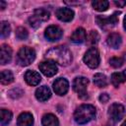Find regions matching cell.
I'll use <instances>...</instances> for the list:
<instances>
[{
	"label": "cell",
	"mask_w": 126,
	"mask_h": 126,
	"mask_svg": "<svg viewBox=\"0 0 126 126\" xmlns=\"http://www.w3.org/2000/svg\"><path fill=\"white\" fill-rule=\"evenodd\" d=\"M62 34H63L62 30L57 26H49L45 30V32H44L45 37L50 41L58 40L59 38H61Z\"/></svg>",
	"instance_id": "30bf717a"
},
{
	"label": "cell",
	"mask_w": 126,
	"mask_h": 126,
	"mask_svg": "<svg viewBox=\"0 0 126 126\" xmlns=\"http://www.w3.org/2000/svg\"><path fill=\"white\" fill-rule=\"evenodd\" d=\"M69 89V83L64 78H58L53 83V90L55 94L59 95H63L68 92Z\"/></svg>",
	"instance_id": "8fae6325"
},
{
	"label": "cell",
	"mask_w": 126,
	"mask_h": 126,
	"mask_svg": "<svg viewBox=\"0 0 126 126\" xmlns=\"http://www.w3.org/2000/svg\"><path fill=\"white\" fill-rule=\"evenodd\" d=\"M126 81V77L123 72L121 73H113L111 76V83L114 87H118L121 83Z\"/></svg>",
	"instance_id": "7402d4cb"
},
{
	"label": "cell",
	"mask_w": 126,
	"mask_h": 126,
	"mask_svg": "<svg viewBox=\"0 0 126 126\" xmlns=\"http://www.w3.org/2000/svg\"><path fill=\"white\" fill-rule=\"evenodd\" d=\"M10 31H11V28H10V25L8 22H1V25H0V33H1V36L2 37H6L10 34Z\"/></svg>",
	"instance_id": "d4e9b609"
},
{
	"label": "cell",
	"mask_w": 126,
	"mask_h": 126,
	"mask_svg": "<svg viewBox=\"0 0 126 126\" xmlns=\"http://www.w3.org/2000/svg\"><path fill=\"white\" fill-rule=\"evenodd\" d=\"M96 22L98 24V26L100 28H103V29H107V28H111V27H114L117 22H118V18L116 16V14H113L109 17H101V16H98L96 18Z\"/></svg>",
	"instance_id": "9c48e42d"
},
{
	"label": "cell",
	"mask_w": 126,
	"mask_h": 126,
	"mask_svg": "<svg viewBox=\"0 0 126 126\" xmlns=\"http://www.w3.org/2000/svg\"><path fill=\"white\" fill-rule=\"evenodd\" d=\"M5 7H6V3L4 1H0V8H1V10L5 9Z\"/></svg>",
	"instance_id": "4dcf8cb0"
},
{
	"label": "cell",
	"mask_w": 126,
	"mask_h": 126,
	"mask_svg": "<svg viewBox=\"0 0 126 126\" xmlns=\"http://www.w3.org/2000/svg\"><path fill=\"white\" fill-rule=\"evenodd\" d=\"M121 126H126V120H125V121L122 123V125H121Z\"/></svg>",
	"instance_id": "d6a6232c"
},
{
	"label": "cell",
	"mask_w": 126,
	"mask_h": 126,
	"mask_svg": "<svg viewBox=\"0 0 126 126\" xmlns=\"http://www.w3.org/2000/svg\"><path fill=\"white\" fill-rule=\"evenodd\" d=\"M49 19V12L46 9L43 8H39L34 10L33 12V16H32L29 19V23L32 28H38L40 26L41 22H45Z\"/></svg>",
	"instance_id": "277c9868"
},
{
	"label": "cell",
	"mask_w": 126,
	"mask_h": 126,
	"mask_svg": "<svg viewBox=\"0 0 126 126\" xmlns=\"http://www.w3.org/2000/svg\"><path fill=\"white\" fill-rule=\"evenodd\" d=\"M99 100H100L101 102L105 103V102H107V101L109 100V95H108L107 94H101L99 95Z\"/></svg>",
	"instance_id": "f1b7e54d"
},
{
	"label": "cell",
	"mask_w": 126,
	"mask_h": 126,
	"mask_svg": "<svg viewBox=\"0 0 126 126\" xmlns=\"http://www.w3.org/2000/svg\"><path fill=\"white\" fill-rule=\"evenodd\" d=\"M114 4L117 6V7H124L126 5V1H114Z\"/></svg>",
	"instance_id": "f546056e"
},
{
	"label": "cell",
	"mask_w": 126,
	"mask_h": 126,
	"mask_svg": "<svg viewBox=\"0 0 126 126\" xmlns=\"http://www.w3.org/2000/svg\"><path fill=\"white\" fill-rule=\"evenodd\" d=\"M38 67L41 73L46 77H52L57 73V66L55 62H53L52 60L42 61L41 63H39Z\"/></svg>",
	"instance_id": "ba28073f"
},
{
	"label": "cell",
	"mask_w": 126,
	"mask_h": 126,
	"mask_svg": "<svg viewBox=\"0 0 126 126\" xmlns=\"http://www.w3.org/2000/svg\"><path fill=\"white\" fill-rule=\"evenodd\" d=\"M94 116L95 108L91 104L80 105L74 113V119L78 124H86L93 118H94Z\"/></svg>",
	"instance_id": "7a4b0ae2"
},
{
	"label": "cell",
	"mask_w": 126,
	"mask_h": 126,
	"mask_svg": "<svg viewBox=\"0 0 126 126\" xmlns=\"http://www.w3.org/2000/svg\"><path fill=\"white\" fill-rule=\"evenodd\" d=\"M107 44L112 47V48H118L120 45H121V42H122V39H121V36L119 33L117 32H111L108 36H107Z\"/></svg>",
	"instance_id": "ac0fdd59"
},
{
	"label": "cell",
	"mask_w": 126,
	"mask_h": 126,
	"mask_svg": "<svg viewBox=\"0 0 126 126\" xmlns=\"http://www.w3.org/2000/svg\"><path fill=\"white\" fill-rule=\"evenodd\" d=\"M59 122L58 119L55 117V115L51 113L44 114L42 117V125L43 126H58Z\"/></svg>",
	"instance_id": "d6986e66"
},
{
	"label": "cell",
	"mask_w": 126,
	"mask_h": 126,
	"mask_svg": "<svg viewBox=\"0 0 126 126\" xmlns=\"http://www.w3.org/2000/svg\"><path fill=\"white\" fill-rule=\"evenodd\" d=\"M125 108L120 103H112L108 108V115L113 121H119L124 116Z\"/></svg>",
	"instance_id": "52a82bcc"
},
{
	"label": "cell",
	"mask_w": 126,
	"mask_h": 126,
	"mask_svg": "<svg viewBox=\"0 0 126 126\" xmlns=\"http://www.w3.org/2000/svg\"><path fill=\"white\" fill-rule=\"evenodd\" d=\"M94 83L98 88H103L107 85V78L105 75L101 73H97L94 76Z\"/></svg>",
	"instance_id": "ffe728a7"
},
{
	"label": "cell",
	"mask_w": 126,
	"mask_h": 126,
	"mask_svg": "<svg viewBox=\"0 0 126 126\" xmlns=\"http://www.w3.org/2000/svg\"><path fill=\"white\" fill-rule=\"evenodd\" d=\"M0 114H1V118H0L1 125H3V126L7 125L12 119V112L7 109H1Z\"/></svg>",
	"instance_id": "cb8c5ba5"
},
{
	"label": "cell",
	"mask_w": 126,
	"mask_h": 126,
	"mask_svg": "<svg viewBox=\"0 0 126 126\" xmlns=\"http://www.w3.org/2000/svg\"><path fill=\"white\" fill-rule=\"evenodd\" d=\"M123 73H124V75H125V77H126V69L123 71Z\"/></svg>",
	"instance_id": "836d02e7"
},
{
	"label": "cell",
	"mask_w": 126,
	"mask_h": 126,
	"mask_svg": "<svg viewBox=\"0 0 126 126\" xmlns=\"http://www.w3.org/2000/svg\"><path fill=\"white\" fill-rule=\"evenodd\" d=\"M56 16L62 22H70L74 18V12L70 8H59L56 11Z\"/></svg>",
	"instance_id": "4fadbf2b"
},
{
	"label": "cell",
	"mask_w": 126,
	"mask_h": 126,
	"mask_svg": "<svg viewBox=\"0 0 126 126\" xmlns=\"http://www.w3.org/2000/svg\"><path fill=\"white\" fill-rule=\"evenodd\" d=\"M88 42L91 44V45H94L97 41H98V39H99V36H98V33L95 32V31H92L91 32H90V34H89V36H88Z\"/></svg>",
	"instance_id": "4316f807"
},
{
	"label": "cell",
	"mask_w": 126,
	"mask_h": 126,
	"mask_svg": "<svg viewBox=\"0 0 126 126\" xmlns=\"http://www.w3.org/2000/svg\"><path fill=\"white\" fill-rule=\"evenodd\" d=\"M84 62L92 69H94L99 64V53L95 47H91L87 50L84 56Z\"/></svg>",
	"instance_id": "5b68a950"
},
{
	"label": "cell",
	"mask_w": 126,
	"mask_h": 126,
	"mask_svg": "<svg viewBox=\"0 0 126 126\" xmlns=\"http://www.w3.org/2000/svg\"><path fill=\"white\" fill-rule=\"evenodd\" d=\"M124 28H125V30H126V16H125V18H124Z\"/></svg>",
	"instance_id": "1f68e13d"
},
{
	"label": "cell",
	"mask_w": 126,
	"mask_h": 126,
	"mask_svg": "<svg viewBox=\"0 0 126 126\" xmlns=\"http://www.w3.org/2000/svg\"><path fill=\"white\" fill-rule=\"evenodd\" d=\"M45 57L61 66H67L72 61V54L70 50L64 46H56L49 49L46 52Z\"/></svg>",
	"instance_id": "6da1fadb"
},
{
	"label": "cell",
	"mask_w": 126,
	"mask_h": 126,
	"mask_svg": "<svg viewBox=\"0 0 126 126\" xmlns=\"http://www.w3.org/2000/svg\"><path fill=\"white\" fill-rule=\"evenodd\" d=\"M12 58V49L7 44H2L0 48V62L2 65L7 64L11 61Z\"/></svg>",
	"instance_id": "7c38bea8"
},
{
	"label": "cell",
	"mask_w": 126,
	"mask_h": 126,
	"mask_svg": "<svg viewBox=\"0 0 126 126\" xmlns=\"http://www.w3.org/2000/svg\"><path fill=\"white\" fill-rule=\"evenodd\" d=\"M28 35H29V32H28V31H27L25 28L19 27V28L16 30V36H17L18 39H21V40L26 39V38L28 37Z\"/></svg>",
	"instance_id": "484cf974"
},
{
	"label": "cell",
	"mask_w": 126,
	"mask_h": 126,
	"mask_svg": "<svg viewBox=\"0 0 126 126\" xmlns=\"http://www.w3.org/2000/svg\"><path fill=\"white\" fill-rule=\"evenodd\" d=\"M35 58V52L32 48L29 46H23L20 48L17 54V62L21 66L30 65Z\"/></svg>",
	"instance_id": "3957f363"
},
{
	"label": "cell",
	"mask_w": 126,
	"mask_h": 126,
	"mask_svg": "<svg viewBox=\"0 0 126 126\" xmlns=\"http://www.w3.org/2000/svg\"><path fill=\"white\" fill-rule=\"evenodd\" d=\"M40 80H41L40 75L37 72H35V71L29 70L25 74V81L30 86H36V85H38Z\"/></svg>",
	"instance_id": "5bb4252c"
},
{
	"label": "cell",
	"mask_w": 126,
	"mask_h": 126,
	"mask_svg": "<svg viewBox=\"0 0 126 126\" xmlns=\"http://www.w3.org/2000/svg\"><path fill=\"white\" fill-rule=\"evenodd\" d=\"M50 96H51V92H50L49 88L46 87V86L39 87V88L36 89V91H35V97H36L39 101H45V100H47Z\"/></svg>",
	"instance_id": "2e32d148"
},
{
	"label": "cell",
	"mask_w": 126,
	"mask_h": 126,
	"mask_svg": "<svg viewBox=\"0 0 126 126\" xmlns=\"http://www.w3.org/2000/svg\"><path fill=\"white\" fill-rule=\"evenodd\" d=\"M1 84L3 85H8V84H11L13 81H14V76L12 74L11 71L9 70H3L1 71Z\"/></svg>",
	"instance_id": "44dd1931"
},
{
	"label": "cell",
	"mask_w": 126,
	"mask_h": 126,
	"mask_svg": "<svg viewBox=\"0 0 126 126\" xmlns=\"http://www.w3.org/2000/svg\"><path fill=\"white\" fill-rule=\"evenodd\" d=\"M86 38H87V33L83 28L76 29L71 35V40L75 43H82L86 40Z\"/></svg>",
	"instance_id": "e0dca14e"
},
{
	"label": "cell",
	"mask_w": 126,
	"mask_h": 126,
	"mask_svg": "<svg viewBox=\"0 0 126 126\" xmlns=\"http://www.w3.org/2000/svg\"><path fill=\"white\" fill-rule=\"evenodd\" d=\"M123 62H124V59L121 58V57H112L110 60H109V63L112 67L114 68H118V67H121L123 65Z\"/></svg>",
	"instance_id": "83f0119b"
},
{
	"label": "cell",
	"mask_w": 126,
	"mask_h": 126,
	"mask_svg": "<svg viewBox=\"0 0 126 126\" xmlns=\"http://www.w3.org/2000/svg\"><path fill=\"white\" fill-rule=\"evenodd\" d=\"M92 5H93L94 9H95L96 11L102 12L108 8L109 3H108V1H105V0H94V1H93Z\"/></svg>",
	"instance_id": "603a6c76"
},
{
	"label": "cell",
	"mask_w": 126,
	"mask_h": 126,
	"mask_svg": "<svg viewBox=\"0 0 126 126\" xmlns=\"http://www.w3.org/2000/svg\"><path fill=\"white\" fill-rule=\"evenodd\" d=\"M17 124H18V126H32L33 117L29 112H23L19 115Z\"/></svg>",
	"instance_id": "9a60e30c"
},
{
	"label": "cell",
	"mask_w": 126,
	"mask_h": 126,
	"mask_svg": "<svg viewBox=\"0 0 126 126\" xmlns=\"http://www.w3.org/2000/svg\"><path fill=\"white\" fill-rule=\"evenodd\" d=\"M89 81L85 77H76L73 81V89L74 91L82 97L86 96L87 94V87H88Z\"/></svg>",
	"instance_id": "8992f818"
}]
</instances>
